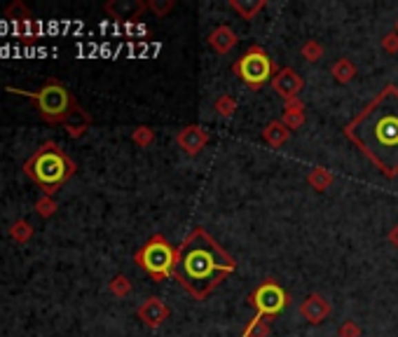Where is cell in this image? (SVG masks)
Here are the masks:
<instances>
[{"mask_svg": "<svg viewBox=\"0 0 398 337\" xmlns=\"http://www.w3.org/2000/svg\"><path fill=\"white\" fill-rule=\"evenodd\" d=\"M344 136L387 178L398 176V87L387 85L344 127Z\"/></svg>", "mask_w": 398, "mask_h": 337, "instance_id": "obj_1", "label": "cell"}, {"mask_svg": "<svg viewBox=\"0 0 398 337\" xmlns=\"http://www.w3.org/2000/svg\"><path fill=\"white\" fill-rule=\"evenodd\" d=\"M237 260L204 227H195L178 246L174 279L195 300H206L221 283L235 274Z\"/></svg>", "mask_w": 398, "mask_h": 337, "instance_id": "obj_2", "label": "cell"}, {"mask_svg": "<svg viewBox=\"0 0 398 337\" xmlns=\"http://www.w3.org/2000/svg\"><path fill=\"white\" fill-rule=\"evenodd\" d=\"M75 169H78L75 162L54 141H47V143L40 145L23 164V171H26L28 178L38 183L43 187V192L50 194V197L63 183H68V178H73Z\"/></svg>", "mask_w": 398, "mask_h": 337, "instance_id": "obj_3", "label": "cell"}, {"mask_svg": "<svg viewBox=\"0 0 398 337\" xmlns=\"http://www.w3.org/2000/svg\"><path fill=\"white\" fill-rule=\"evenodd\" d=\"M8 92L19 94V96H26V99H31V101H35L40 117L50 124L66 122L68 115L75 110V105H78V101L73 99V94H70L59 80H47L45 85L35 92L14 90V87H8Z\"/></svg>", "mask_w": 398, "mask_h": 337, "instance_id": "obj_4", "label": "cell"}, {"mask_svg": "<svg viewBox=\"0 0 398 337\" xmlns=\"http://www.w3.org/2000/svg\"><path fill=\"white\" fill-rule=\"evenodd\" d=\"M134 260L141 269H146L152 276V281H166L176 274L178 265V248L169 244V239L162 234H155L136 251Z\"/></svg>", "mask_w": 398, "mask_h": 337, "instance_id": "obj_5", "label": "cell"}, {"mask_svg": "<svg viewBox=\"0 0 398 337\" xmlns=\"http://www.w3.org/2000/svg\"><path fill=\"white\" fill-rule=\"evenodd\" d=\"M235 75L239 78L248 90H263L267 82H272V78L277 75V66L272 61V57L267 54L260 45H251L243 54L235 61Z\"/></svg>", "mask_w": 398, "mask_h": 337, "instance_id": "obj_6", "label": "cell"}, {"mask_svg": "<svg viewBox=\"0 0 398 337\" xmlns=\"http://www.w3.org/2000/svg\"><path fill=\"white\" fill-rule=\"evenodd\" d=\"M248 303L255 307V318L272 321L275 316L281 314L290 305V295L283 291L275 279H265L258 288L251 293Z\"/></svg>", "mask_w": 398, "mask_h": 337, "instance_id": "obj_7", "label": "cell"}, {"mask_svg": "<svg viewBox=\"0 0 398 337\" xmlns=\"http://www.w3.org/2000/svg\"><path fill=\"white\" fill-rule=\"evenodd\" d=\"M272 90H275L279 96H281L283 103L288 101H295V99H300L302 90H305V78L298 73L295 68H279L277 75L272 78Z\"/></svg>", "mask_w": 398, "mask_h": 337, "instance_id": "obj_8", "label": "cell"}, {"mask_svg": "<svg viewBox=\"0 0 398 337\" xmlns=\"http://www.w3.org/2000/svg\"><path fill=\"white\" fill-rule=\"evenodd\" d=\"M176 143L181 145V150L190 157H197L201 150L209 143V132L199 124H188L183 127L176 136Z\"/></svg>", "mask_w": 398, "mask_h": 337, "instance_id": "obj_9", "label": "cell"}, {"mask_svg": "<svg viewBox=\"0 0 398 337\" xmlns=\"http://www.w3.org/2000/svg\"><path fill=\"white\" fill-rule=\"evenodd\" d=\"M330 312H332L330 303L324 298V295H319V293L307 295V298L302 300V305H300V316L305 318L307 323H312V326H319V323H324L326 318L330 316Z\"/></svg>", "mask_w": 398, "mask_h": 337, "instance_id": "obj_10", "label": "cell"}, {"mask_svg": "<svg viewBox=\"0 0 398 337\" xmlns=\"http://www.w3.org/2000/svg\"><path fill=\"white\" fill-rule=\"evenodd\" d=\"M136 314H139V318L146 323L148 328L155 330L159 326H164L166 318L171 316V309L166 307V303H164L162 298H148L146 303L139 307V312H136Z\"/></svg>", "mask_w": 398, "mask_h": 337, "instance_id": "obj_11", "label": "cell"}, {"mask_svg": "<svg viewBox=\"0 0 398 337\" xmlns=\"http://www.w3.org/2000/svg\"><path fill=\"white\" fill-rule=\"evenodd\" d=\"M237 45H239V35H237L235 28L228 26V23H221V26H216L209 33V47L221 57L230 54Z\"/></svg>", "mask_w": 398, "mask_h": 337, "instance_id": "obj_12", "label": "cell"}, {"mask_svg": "<svg viewBox=\"0 0 398 337\" xmlns=\"http://www.w3.org/2000/svg\"><path fill=\"white\" fill-rule=\"evenodd\" d=\"M290 134H293V132H290V129L281 120H272L263 129V141L272 147H283L290 141Z\"/></svg>", "mask_w": 398, "mask_h": 337, "instance_id": "obj_13", "label": "cell"}, {"mask_svg": "<svg viewBox=\"0 0 398 337\" xmlns=\"http://www.w3.org/2000/svg\"><path fill=\"white\" fill-rule=\"evenodd\" d=\"M148 8L143 3H132V0H117V3H108L106 5V12H108L110 17H115V19H136V17L141 14Z\"/></svg>", "mask_w": 398, "mask_h": 337, "instance_id": "obj_14", "label": "cell"}, {"mask_svg": "<svg viewBox=\"0 0 398 337\" xmlns=\"http://www.w3.org/2000/svg\"><path fill=\"white\" fill-rule=\"evenodd\" d=\"M281 122L286 124L290 132H298V129L305 124V103L300 99L295 101H288L283 103V115H281Z\"/></svg>", "mask_w": 398, "mask_h": 337, "instance_id": "obj_15", "label": "cell"}, {"mask_svg": "<svg viewBox=\"0 0 398 337\" xmlns=\"http://www.w3.org/2000/svg\"><path fill=\"white\" fill-rule=\"evenodd\" d=\"M89 124H92V117H89L80 105H75V110L68 115V120L63 122V127H66V132L73 136V139H80V136L89 129Z\"/></svg>", "mask_w": 398, "mask_h": 337, "instance_id": "obj_16", "label": "cell"}, {"mask_svg": "<svg viewBox=\"0 0 398 337\" xmlns=\"http://www.w3.org/2000/svg\"><path fill=\"white\" fill-rule=\"evenodd\" d=\"M228 5L241 17V19L253 21L255 17H258V12L267 8V0H246V3H243V0H230Z\"/></svg>", "mask_w": 398, "mask_h": 337, "instance_id": "obj_17", "label": "cell"}, {"mask_svg": "<svg viewBox=\"0 0 398 337\" xmlns=\"http://www.w3.org/2000/svg\"><path fill=\"white\" fill-rule=\"evenodd\" d=\"M330 75L335 78V82H340V85H349L356 75H359V70H356L354 61L352 59H337L335 63L330 66Z\"/></svg>", "mask_w": 398, "mask_h": 337, "instance_id": "obj_18", "label": "cell"}, {"mask_svg": "<svg viewBox=\"0 0 398 337\" xmlns=\"http://www.w3.org/2000/svg\"><path fill=\"white\" fill-rule=\"evenodd\" d=\"M332 181H335V176L324 167H314L310 174H307V183H310V187L317 192H326L332 185Z\"/></svg>", "mask_w": 398, "mask_h": 337, "instance_id": "obj_19", "label": "cell"}, {"mask_svg": "<svg viewBox=\"0 0 398 337\" xmlns=\"http://www.w3.org/2000/svg\"><path fill=\"white\" fill-rule=\"evenodd\" d=\"M272 335V328H270V321H263V318H251L246 323V328L241 330V337H270Z\"/></svg>", "mask_w": 398, "mask_h": 337, "instance_id": "obj_20", "label": "cell"}, {"mask_svg": "<svg viewBox=\"0 0 398 337\" xmlns=\"http://www.w3.org/2000/svg\"><path fill=\"white\" fill-rule=\"evenodd\" d=\"M213 110H216L221 117H232L235 112H237V99L230 96V94H223V96L216 99V103H213Z\"/></svg>", "mask_w": 398, "mask_h": 337, "instance_id": "obj_21", "label": "cell"}, {"mask_svg": "<svg viewBox=\"0 0 398 337\" xmlns=\"http://www.w3.org/2000/svg\"><path fill=\"white\" fill-rule=\"evenodd\" d=\"M300 54L307 59L310 63H314V61H319L321 57H324V45L319 43V40H307V43H302V47H300Z\"/></svg>", "mask_w": 398, "mask_h": 337, "instance_id": "obj_22", "label": "cell"}, {"mask_svg": "<svg viewBox=\"0 0 398 337\" xmlns=\"http://www.w3.org/2000/svg\"><path fill=\"white\" fill-rule=\"evenodd\" d=\"M10 234H12V239H14L17 244H26V241L31 239V234H33V227L26 221H17L14 225H12Z\"/></svg>", "mask_w": 398, "mask_h": 337, "instance_id": "obj_23", "label": "cell"}, {"mask_svg": "<svg viewBox=\"0 0 398 337\" xmlns=\"http://www.w3.org/2000/svg\"><path fill=\"white\" fill-rule=\"evenodd\" d=\"M132 141H134L136 145L148 147V145L155 143V132H152L150 127H136L134 134H132Z\"/></svg>", "mask_w": 398, "mask_h": 337, "instance_id": "obj_24", "label": "cell"}, {"mask_svg": "<svg viewBox=\"0 0 398 337\" xmlns=\"http://www.w3.org/2000/svg\"><path fill=\"white\" fill-rule=\"evenodd\" d=\"M110 293L115 295V298H127V295L132 293V281H129L124 274L115 276V279L110 281Z\"/></svg>", "mask_w": 398, "mask_h": 337, "instance_id": "obj_25", "label": "cell"}, {"mask_svg": "<svg viewBox=\"0 0 398 337\" xmlns=\"http://www.w3.org/2000/svg\"><path fill=\"white\" fill-rule=\"evenodd\" d=\"M5 14H8L10 19H14V21H31L33 19L31 10H28L23 3H12L10 8L5 10Z\"/></svg>", "mask_w": 398, "mask_h": 337, "instance_id": "obj_26", "label": "cell"}, {"mask_svg": "<svg viewBox=\"0 0 398 337\" xmlns=\"http://www.w3.org/2000/svg\"><path fill=\"white\" fill-rule=\"evenodd\" d=\"M35 211H38L43 218H50V216H54L57 214V202H54V197H50V194H43V197L35 202Z\"/></svg>", "mask_w": 398, "mask_h": 337, "instance_id": "obj_27", "label": "cell"}, {"mask_svg": "<svg viewBox=\"0 0 398 337\" xmlns=\"http://www.w3.org/2000/svg\"><path fill=\"white\" fill-rule=\"evenodd\" d=\"M174 8H176L174 0H164V3H159V0H152V3H148V10H152L157 17H166Z\"/></svg>", "mask_w": 398, "mask_h": 337, "instance_id": "obj_28", "label": "cell"}, {"mask_svg": "<svg viewBox=\"0 0 398 337\" xmlns=\"http://www.w3.org/2000/svg\"><path fill=\"white\" fill-rule=\"evenodd\" d=\"M337 335L340 337H361V326L356 321H352V318H347V321L337 328Z\"/></svg>", "mask_w": 398, "mask_h": 337, "instance_id": "obj_29", "label": "cell"}, {"mask_svg": "<svg viewBox=\"0 0 398 337\" xmlns=\"http://www.w3.org/2000/svg\"><path fill=\"white\" fill-rule=\"evenodd\" d=\"M382 50L387 52V54H398V33H387L382 38Z\"/></svg>", "mask_w": 398, "mask_h": 337, "instance_id": "obj_30", "label": "cell"}, {"mask_svg": "<svg viewBox=\"0 0 398 337\" xmlns=\"http://www.w3.org/2000/svg\"><path fill=\"white\" fill-rule=\"evenodd\" d=\"M389 241H391V246H396V248H398V225L389 232Z\"/></svg>", "mask_w": 398, "mask_h": 337, "instance_id": "obj_31", "label": "cell"}, {"mask_svg": "<svg viewBox=\"0 0 398 337\" xmlns=\"http://www.w3.org/2000/svg\"><path fill=\"white\" fill-rule=\"evenodd\" d=\"M394 33H398V19H396V28H394Z\"/></svg>", "mask_w": 398, "mask_h": 337, "instance_id": "obj_32", "label": "cell"}]
</instances>
